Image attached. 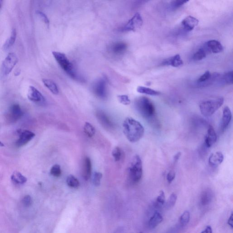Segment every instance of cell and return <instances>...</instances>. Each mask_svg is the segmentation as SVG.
I'll use <instances>...</instances> for the list:
<instances>
[{
	"label": "cell",
	"instance_id": "cell-1",
	"mask_svg": "<svg viewBox=\"0 0 233 233\" xmlns=\"http://www.w3.org/2000/svg\"><path fill=\"white\" fill-rule=\"evenodd\" d=\"M123 133L131 143L138 142L144 136L145 128L141 123L133 118H126L122 124Z\"/></svg>",
	"mask_w": 233,
	"mask_h": 233
},
{
	"label": "cell",
	"instance_id": "cell-2",
	"mask_svg": "<svg viewBox=\"0 0 233 233\" xmlns=\"http://www.w3.org/2000/svg\"><path fill=\"white\" fill-rule=\"evenodd\" d=\"M136 108L144 118L151 121L155 117L156 110L152 101L147 97H139L135 102Z\"/></svg>",
	"mask_w": 233,
	"mask_h": 233
},
{
	"label": "cell",
	"instance_id": "cell-3",
	"mask_svg": "<svg viewBox=\"0 0 233 233\" xmlns=\"http://www.w3.org/2000/svg\"><path fill=\"white\" fill-rule=\"evenodd\" d=\"M128 175L132 183H137L141 180L143 176V164L138 155H136L133 158L128 168Z\"/></svg>",
	"mask_w": 233,
	"mask_h": 233
},
{
	"label": "cell",
	"instance_id": "cell-4",
	"mask_svg": "<svg viewBox=\"0 0 233 233\" xmlns=\"http://www.w3.org/2000/svg\"><path fill=\"white\" fill-rule=\"evenodd\" d=\"M224 99L222 97L206 100L200 105V109L202 115L205 117H210L223 105Z\"/></svg>",
	"mask_w": 233,
	"mask_h": 233
},
{
	"label": "cell",
	"instance_id": "cell-5",
	"mask_svg": "<svg viewBox=\"0 0 233 233\" xmlns=\"http://www.w3.org/2000/svg\"><path fill=\"white\" fill-rule=\"evenodd\" d=\"M52 55L58 64L70 77L74 79L78 78L73 65L65 54L58 51H53Z\"/></svg>",
	"mask_w": 233,
	"mask_h": 233
},
{
	"label": "cell",
	"instance_id": "cell-6",
	"mask_svg": "<svg viewBox=\"0 0 233 233\" xmlns=\"http://www.w3.org/2000/svg\"><path fill=\"white\" fill-rule=\"evenodd\" d=\"M18 62V58L14 53L11 52L6 56L2 64V68L4 74L10 73Z\"/></svg>",
	"mask_w": 233,
	"mask_h": 233
},
{
	"label": "cell",
	"instance_id": "cell-7",
	"mask_svg": "<svg viewBox=\"0 0 233 233\" xmlns=\"http://www.w3.org/2000/svg\"><path fill=\"white\" fill-rule=\"evenodd\" d=\"M143 23V19L141 15L139 13H136L124 26L123 30L124 31H135L141 28Z\"/></svg>",
	"mask_w": 233,
	"mask_h": 233
},
{
	"label": "cell",
	"instance_id": "cell-8",
	"mask_svg": "<svg viewBox=\"0 0 233 233\" xmlns=\"http://www.w3.org/2000/svg\"><path fill=\"white\" fill-rule=\"evenodd\" d=\"M93 91L97 97L100 99H105L107 96L106 80L104 78H101L97 80L93 84Z\"/></svg>",
	"mask_w": 233,
	"mask_h": 233
},
{
	"label": "cell",
	"instance_id": "cell-9",
	"mask_svg": "<svg viewBox=\"0 0 233 233\" xmlns=\"http://www.w3.org/2000/svg\"><path fill=\"white\" fill-rule=\"evenodd\" d=\"M18 133L19 135L18 139L16 142L15 145L17 147H21L25 145L33 139L35 134L29 130L18 131Z\"/></svg>",
	"mask_w": 233,
	"mask_h": 233
},
{
	"label": "cell",
	"instance_id": "cell-10",
	"mask_svg": "<svg viewBox=\"0 0 233 233\" xmlns=\"http://www.w3.org/2000/svg\"><path fill=\"white\" fill-rule=\"evenodd\" d=\"M23 115V112L19 105L14 104L10 108L7 113V118L11 122H15L18 120Z\"/></svg>",
	"mask_w": 233,
	"mask_h": 233
},
{
	"label": "cell",
	"instance_id": "cell-11",
	"mask_svg": "<svg viewBox=\"0 0 233 233\" xmlns=\"http://www.w3.org/2000/svg\"><path fill=\"white\" fill-rule=\"evenodd\" d=\"M217 136L213 126L209 125L207 130L205 139V146L208 148H210L216 142Z\"/></svg>",
	"mask_w": 233,
	"mask_h": 233
},
{
	"label": "cell",
	"instance_id": "cell-12",
	"mask_svg": "<svg viewBox=\"0 0 233 233\" xmlns=\"http://www.w3.org/2000/svg\"><path fill=\"white\" fill-rule=\"evenodd\" d=\"M28 97L29 100L35 103H43L45 101L42 93L33 86H30L29 88Z\"/></svg>",
	"mask_w": 233,
	"mask_h": 233
},
{
	"label": "cell",
	"instance_id": "cell-13",
	"mask_svg": "<svg viewBox=\"0 0 233 233\" xmlns=\"http://www.w3.org/2000/svg\"><path fill=\"white\" fill-rule=\"evenodd\" d=\"M231 111L230 107H225L223 111L222 118L221 122V129L222 131H224L227 129L232 119Z\"/></svg>",
	"mask_w": 233,
	"mask_h": 233
},
{
	"label": "cell",
	"instance_id": "cell-14",
	"mask_svg": "<svg viewBox=\"0 0 233 233\" xmlns=\"http://www.w3.org/2000/svg\"><path fill=\"white\" fill-rule=\"evenodd\" d=\"M199 21L194 17L189 16L185 17L181 22L182 27L187 32L192 31L199 24Z\"/></svg>",
	"mask_w": 233,
	"mask_h": 233
},
{
	"label": "cell",
	"instance_id": "cell-15",
	"mask_svg": "<svg viewBox=\"0 0 233 233\" xmlns=\"http://www.w3.org/2000/svg\"><path fill=\"white\" fill-rule=\"evenodd\" d=\"M224 160V156L220 151L211 153L209 158V163L212 167H217L221 164Z\"/></svg>",
	"mask_w": 233,
	"mask_h": 233
},
{
	"label": "cell",
	"instance_id": "cell-16",
	"mask_svg": "<svg viewBox=\"0 0 233 233\" xmlns=\"http://www.w3.org/2000/svg\"><path fill=\"white\" fill-rule=\"evenodd\" d=\"M97 118L100 123L104 128L107 129H111L114 127V124L108 116L103 111H99L96 114Z\"/></svg>",
	"mask_w": 233,
	"mask_h": 233
},
{
	"label": "cell",
	"instance_id": "cell-17",
	"mask_svg": "<svg viewBox=\"0 0 233 233\" xmlns=\"http://www.w3.org/2000/svg\"><path fill=\"white\" fill-rule=\"evenodd\" d=\"M92 175V163L88 157H86L83 160L82 167V176L85 180H88Z\"/></svg>",
	"mask_w": 233,
	"mask_h": 233
},
{
	"label": "cell",
	"instance_id": "cell-18",
	"mask_svg": "<svg viewBox=\"0 0 233 233\" xmlns=\"http://www.w3.org/2000/svg\"><path fill=\"white\" fill-rule=\"evenodd\" d=\"M127 48V44L122 42H118L113 44L110 47L111 53L116 56H120L123 54Z\"/></svg>",
	"mask_w": 233,
	"mask_h": 233
},
{
	"label": "cell",
	"instance_id": "cell-19",
	"mask_svg": "<svg viewBox=\"0 0 233 233\" xmlns=\"http://www.w3.org/2000/svg\"><path fill=\"white\" fill-rule=\"evenodd\" d=\"M205 46L209 51L214 53H220L224 50L221 43L216 40H209L207 42Z\"/></svg>",
	"mask_w": 233,
	"mask_h": 233
},
{
	"label": "cell",
	"instance_id": "cell-20",
	"mask_svg": "<svg viewBox=\"0 0 233 233\" xmlns=\"http://www.w3.org/2000/svg\"><path fill=\"white\" fill-rule=\"evenodd\" d=\"M163 65H167L175 67H180L183 64V61L179 54H177L171 58L165 59L162 63Z\"/></svg>",
	"mask_w": 233,
	"mask_h": 233
},
{
	"label": "cell",
	"instance_id": "cell-21",
	"mask_svg": "<svg viewBox=\"0 0 233 233\" xmlns=\"http://www.w3.org/2000/svg\"><path fill=\"white\" fill-rule=\"evenodd\" d=\"M213 194L210 190H205L200 195V203L202 206H206L211 203L213 200Z\"/></svg>",
	"mask_w": 233,
	"mask_h": 233
},
{
	"label": "cell",
	"instance_id": "cell-22",
	"mask_svg": "<svg viewBox=\"0 0 233 233\" xmlns=\"http://www.w3.org/2000/svg\"><path fill=\"white\" fill-rule=\"evenodd\" d=\"M163 220V218L159 212H154L151 217L148 223V226L150 229H153L158 226Z\"/></svg>",
	"mask_w": 233,
	"mask_h": 233
},
{
	"label": "cell",
	"instance_id": "cell-23",
	"mask_svg": "<svg viewBox=\"0 0 233 233\" xmlns=\"http://www.w3.org/2000/svg\"><path fill=\"white\" fill-rule=\"evenodd\" d=\"M11 179L14 183L17 184H24L27 181V178L18 171H15L13 173L11 176Z\"/></svg>",
	"mask_w": 233,
	"mask_h": 233
},
{
	"label": "cell",
	"instance_id": "cell-24",
	"mask_svg": "<svg viewBox=\"0 0 233 233\" xmlns=\"http://www.w3.org/2000/svg\"><path fill=\"white\" fill-rule=\"evenodd\" d=\"M43 82L44 85L51 92H52L53 94L55 95H57L59 93V89L57 86V84H56L53 81L50 79H43Z\"/></svg>",
	"mask_w": 233,
	"mask_h": 233
},
{
	"label": "cell",
	"instance_id": "cell-25",
	"mask_svg": "<svg viewBox=\"0 0 233 233\" xmlns=\"http://www.w3.org/2000/svg\"><path fill=\"white\" fill-rule=\"evenodd\" d=\"M137 92L141 94H146L150 96H158L160 94V92L158 91L144 86H138L137 89Z\"/></svg>",
	"mask_w": 233,
	"mask_h": 233
},
{
	"label": "cell",
	"instance_id": "cell-26",
	"mask_svg": "<svg viewBox=\"0 0 233 233\" xmlns=\"http://www.w3.org/2000/svg\"><path fill=\"white\" fill-rule=\"evenodd\" d=\"M17 37V31L15 29H13L10 37L6 40L3 46V48L5 50L10 48L15 42Z\"/></svg>",
	"mask_w": 233,
	"mask_h": 233
},
{
	"label": "cell",
	"instance_id": "cell-27",
	"mask_svg": "<svg viewBox=\"0 0 233 233\" xmlns=\"http://www.w3.org/2000/svg\"><path fill=\"white\" fill-rule=\"evenodd\" d=\"M166 201L165 193L163 190L160 191L159 195L156 198L154 203V206L156 208H161L165 204Z\"/></svg>",
	"mask_w": 233,
	"mask_h": 233
},
{
	"label": "cell",
	"instance_id": "cell-28",
	"mask_svg": "<svg viewBox=\"0 0 233 233\" xmlns=\"http://www.w3.org/2000/svg\"><path fill=\"white\" fill-rule=\"evenodd\" d=\"M208 50V49L207 48L205 45V47H201L194 54L193 59L194 61H200L206 57Z\"/></svg>",
	"mask_w": 233,
	"mask_h": 233
},
{
	"label": "cell",
	"instance_id": "cell-29",
	"mask_svg": "<svg viewBox=\"0 0 233 233\" xmlns=\"http://www.w3.org/2000/svg\"><path fill=\"white\" fill-rule=\"evenodd\" d=\"M67 185L70 188L77 189L80 186L79 180L73 175H70L66 179Z\"/></svg>",
	"mask_w": 233,
	"mask_h": 233
},
{
	"label": "cell",
	"instance_id": "cell-30",
	"mask_svg": "<svg viewBox=\"0 0 233 233\" xmlns=\"http://www.w3.org/2000/svg\"><path fill=\"white\" fill-rule=\"evenodd\" d=\"M83 130L85 134L90 137H93L96 133V130L94 126L88 122H85L83 127Z\"/></svg>",
	"mask_w": 233,
	"mask_h": 233
},
{
	"label": "cell",
	"instance_id": "cell-31",
	"mask_svg": "<svg viewBox=\"0 0 233 233\" xmlns=\"http://www.w3.org/2000/svg\"><path fill=\"white\" fill-rule=\"evenodd\" d=\"M177 200V195L175 193L170 194L168 200L165 203V208L167 209H170L174 207Z\"/></svg>",
	"mask_w": 233,
	"mask_h": 233
},
{
	"label": "cell",
	"instance_id": "cell-32",
	"mask_svg": "<svg viewBox=\"0 0 233 233\" xmlns=\"http://www.w3.org/2000/svg\"><path fill=\"white\" fill-rule=\"evenodd\" d=\"M190 219V215L188 210H186L179 218V222L181 226H185L188 224Z\"/></svg>",
	"mask_w": 233,
	"mask_h": 233
},
{
	"label": "cell",
	"instance_id": "cell-33",
	"mask_svg": "<svg viewBox=\"0 0 233 233\" xmlns=\"http://www.w3.org/2000/svg\"><path fill=\"white\" fill-rule=\"evenodd\" d=\"M103 177V175L100 172H94L92 176V183L94 186L98 187L101 184V181Z\"/></svg>",
	"mask_w": 233,
	"mask_h": 233
},
{
	"label": "cell",
	"instance_id": "cell-34",
	"mask_svg": "<svg viewBox=\"0 0 233 233\" xmlns=\"http://www.w3.org/2000/svg\"><path fill=\"white\" fill-rule=\"evenodd\" d=\"M50 174L55 177H59L61 175L62 171L61 167L58 164H55L51 168Z\"/></svg>",
	"mask_w": 233,
	"mask_h": 233
},
{
	"label": "cell",
	"instance_id": "cell-35",
	"mask_svg": "<svg viewBox=\"0 0 233 233\" xmlns=\"http://www.w3.org/2000/svg\"><path fill=\"white\" fill-rule=\"evenodd\" d=\"M112 155L115 159V161L118 162L121 159L122 153L121 148L118 147H116L112 151Z\"/></svg>",
	"mask_w": 233,
	"mask_h": 233
},
{
	"label": "cell",
	"instance_id": "cell-36",
	"mask_svg": "<svg viewBox=\"0 0 233 233\" xmlns=\"http://www.w3.org/2000/svg\"><path fill=\"white\" fill-rule=\"evenodd\" d=\"M233 72L230 71L225 73L222 77V80L226 84H232Z\"/></svg>",
	"mask_w": 233,
	"mask_h": 233
},
{
	"label": "cell",
	"instance_id": "cell-37",
	"mask_svg": "<svg viewBox=\"0 0 233 233\" xmlns=\"http://www.w3.org/2000/svg\"><path fill=\"white\" fill-rule=\"evenodd\" d=\"M189 1H182V0H176L173 1L171 2L170 6L173 9H176L180 7L185 4L189 2Z\"/></svg>",
	"mask_w": 233,
	"mask_h": 233
},
{
	"label": "cell",
	"instance_id": "cell-38",
	"mask_svg": "<svg viewBox=\"0 0 233 233\" xmlns=\"http://www.w3.org/2000/svg\"><path fill=\"white\" fill-rule=\"evenodd\" d=\"M118 99L120 103L124 105H128L130 104L131 101L128 95H119L118 96Z\"/></svg>",
	"mask_w": 233,
	"mask_h": 233
},
{
	"label": "cell",
	"instance_id": "cell-39",
	"mask_svg": "<svg viewBox=\"0 0 233 233\" xmlns=\"http://www.w3.org/2000/svg\"><path fill=\"white\" fill-rule=\"evenodd\" d=\"M22 203L25 207L30 206L32 203V200L31 197L28 195L24 196L22 199Z\"/></svg>",
	"mask_w": 233,
	"mask_h": 233
},
{
	"label": "cell",
	"instance_id": "cell-40",
	"mask_svg": "<svg viewBox=\"0 0 233 233\" xmlns=\"http://www.w3.org/2000/svg\"><path fill=\"white\" fill-rule=\"evenodd\" d=\"M175 173L174 170H171L169 171L167 175L166 178L167 182L171 183L174 181L175 178Z\"/></svg>",
	"mask_w": 233,
	"mask_h": 233
},
{
	"label": "cell",
	"instance_id": "cell-41",
	"mask_svg": "<svg viewBox=\"0 0 233 233\" xmlns=\"http://www.w3.org/2000/svg\"><path fill=\"white\" fill-rule=\"evenodd\" d=\"M36 13L47 25H49V20L45 14L40 11H37Z\"/></svg>",
	"mask_w": 233,
	"mask_h": 233
},
{
	"label": "cell",
	"instance_id": "cell-42",
	"mask_svg": "<svg viewBox=\"0 0 233 233\" xmlns=\"http://www.w3.org/2000/svg\"><path fill=\"white\" fill-rule=\"evenodd\" d=\"M228 225L231 227V229H233V213H231V216L229 217V219L228 220Z\"/></svg>",
	"mask_w": 233,
	"mask_h": 233
},
{
	"label": "cell",
	"instance_id": "cell-43",
	"mask_svg": "<svg viewBox=\"0 0 233 233\" xmlns=\"http://www.w3.org/2000/svg\"><path fill=\"white\" fill-rule=\"evenodd\" d=\"M181 154H182L181 152H178L177 153H176V154L174 155V158H173L174 162H177L179 160L180 157H181Z\"/></svg>",
	"mask_w": 233,
	"mask_h": 233
},
{
	"label": "cell",
	"instance_id": "cell-44",
	"mask_svg": "<svg viewBox=\"0 0 233 233\" xmlns=\"http://www.w3.org/2000/svg\"><path fill=\"white\" fill-rule=\"evenodd\" d=\"M213 233V230H212V227L211 226L208 225L206 227L205 229L201 233Z\"/></svg>",
	"mask_w": 233,
	"mask_h": 233
},
{
	"label": "cell",
	"instance_id": "cell-45",
	"mask_svg": "<svg viewBox=\"0 0 233 233\" xmlns=\"http://www.w3.org/2000/svg\"><path fill=\"white\" fill-rule=\"evenodd\" d=\"M4 145L2 142L0 141V147H4Z\"/></svg>",
	"mask_w": 233,
	"mask_h": 233
},
{
	"label": "cell",
	"instance_id": "cell-46",
	"mask_svg": "<svg viewBox=\"0 0 233 233\" xmlns=\"http://www.w3.org/2000/svg\"><path fill=\"white\" fill-rule=\"evenodd\" d=\"M2 1L0 0V8H1V6H2Z\"/></svg>",
	"mask_w": 233,
	"mask_h": 233
}]
</instances>
